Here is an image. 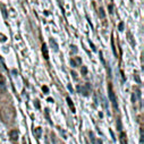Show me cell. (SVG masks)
<instances>
[{
	"mask_svg": "<svg viewBox=\"0 0 144 144\" xmlns=\"http://www.w3.org/2000/svg\"><path fill=\"white\" fill-rule=\"evenodd\" d=\"M49 42H50V46L52 47V49L55 51H57L58 50V46H57V43H56V41H55V39H52V38H50V39H49Z\"/></svg>",
	"mask_w": 144,
	"mask_h": 144,
	"instance_id": "cell-4",
	"label": "cell"
},
{
	"mask_svg": "<svg viewBox=\"0 0 144 144\" xmlns=\"http://www.w3.org/2000/svg\"><path fill=\"white\" fill-rule=\"evenodd\" d=\"M117 123H118V129L120 130V129H121V127H120V126H121V125H120V119H118V120H117Z\"/></svg>",
	"mask_w": 144,
	"mask_h": 144,
	"instance_id": "cell-15",
	"label": "cell"
},
{
	"mask_svg": "<svg viewBox=\"0 0 144 144\" xmlns=\"http://www.w3.org/2000/svg\"><path fill=\"white\" fill-rule=\"evenodd\" d=\"M109 98H110V101L112 102V105L116 110H118V103H117V99H116V95H115V92L112 91V86L111 84H109Z\"/></svg>",
	"mask_w": 144,
	"mask_h": 144,
	"instance_id": "cell-1",
	"label": "cell"
},
{
	"mask_svg": "<svg viewBox=\"0 0 144 144\" xmlns=\"http://www.w3.org/2000/svg\"><path fill=\"white\" fill-rule=\"evenodd\" d=\"M100 15H101V17H104V12H103L102 8H100Z\"/></svg>",
	"mask_w": 144,
	"mask_h": 144,
	"instance_id": "cell-14",
	"label": "cell"
},
{
	"mask_svg": "<svg viewBox=\"0 0 144 144\" xmlns=\"http://www.w3.org/2000/svg\"><path fill=\"white\" fill-rule=\"evenodd\" d=\"M67 102H68V104H69V107H70L71 111H73V112H75V108H74V104H73V102H71L70 98H67Z\"/></svg>",
	"mask_w": 144,
	"mask_h": 144,
	"instance_id": "cell-7",
	"label": "cell"
},
{
	"mask_svg": "<svg viewBox=\"0 0 144 144\" xmlns=\"http://www.w3.org/2000/svg\"><path fill=\"white\" fill-rule=\"evenodd\" d=\"M9 135L12 141H17V138H18V130H12L9 133Z\"/></svg>",
	"mask_w": 144,
	"mask_h": 144,
	"instance_id": "cell-3",
	"label": "cell"
},
{
	"mask_svg": "<svg viewBox=\"0 0 144 144\" xmlns=\"http://www.w3.org/2000/svg\"><path fill=\"white\" fill-rule=\"evenodd\" d=\"M86 73H87V69L85 68V67H83V68H82V74H83V75H85Z\"/></svg>",
	"mask_w": 144,
	"mask_h": 144,
	"instance_id": "cell-13",
	"label": "cell"
},
{
	"mask_svg": "<svg viewBox=\"0 0 144 144\" xmlns=\"http://www.w3.org/2000/svg\"><path fill=\"white\" fill-rule=\"evenodd\" d=\"M77 89H78V92H81L83 95L87 96L91 93V85L90 84H85L84 86H77Z\"/></svg>",
	"mask_w": 144,
	"mask_h": 144,
	"instance_id": "cell-2",
	"label": "cell"
},
{
	"mask_svg": "<svg viewBox=\"0 0 144 144\" xmlns=\"http://www.w3.org/2000/svg\"><path fill=\"white\" fill-rule=\"evenodd\" d=\"M120 141H121V144H127V139H126L125 133H121V135H120Z\"/></svg>",
	"mask_w": 144,
	"mask_h": 144,
	"instance_id": "cell-6",
	"label": "cell"
},
{
	"mask_svg": "<svg viewBox=\"0 0 144 144\" xmlns=\"http://www.w3.org/2000/svg\"><path fill=\"white\" fill-rule=\"evenodd\" d=\"M118 30H119V31H124V24H123V23H120V24H119V26H118Z\"/></svg>",
	"mask_w": 144,
	"mask_h": 144,
	"instance_id": "cell-11",
	"label": "cell"
},
{
	"mask_svg": "<svg viewBox=\"0 0 144 144\" xmlns=\"http://www.w3.org/2000/svg\"><path fill=\"white\" fill-rule=\"evenodd\" d=\"M71 75H73V76H74V77H75V78H76V74H75V73H74V71H71Z\"/></svg>",
	"mask_w": 144,
	"mask_h": 144,
	"instance_id": "cell-19",
	"label": "cell"
},
{
	"mask_svg": "<svg viewBox=\"0 0 144 144\" xmlns=\"http://www.w3.org/2000/svg\"><path fill=\"white\" fill-rule=\"evenodd\" d=\"M41 128H37V129H35V135H37V137H40L41 136Z\"/></svg>",
	"mask_w": 144,
	"mask_h": 144,
	"instance_id": "cell-8",
	"label": "cell"
},
{
	"mask_svg": "<svg viewBox=\"0 0 144 144\" xmlns=\"http://www.w3.org/2000/svg\"><path fill=\"white\" fill-rule=\"evenodd\" d=\"M70 65H71V66H76V64H75L74 60H70Z\"/></svg>",
	"mask_w": 144,
	"mask_h": 144,
	"instance_id": "cell-18",
	"label": "cell"
},
{
	"mask_svg": "<svg viewBox=\"0 0 144 144\" xmlns=\"http://www.w3.org/2000/svg\"><path fill=\"white\" fill-rule=\"evenodd\" d=\"M135 78H136V82L137 83H141V80L138 78V76H137V75H135Z\"/></svg>",
	"mask_w": 144,
	"mask_h": 144,
	"instance_id": "cell-17",
	"label": "cell"
},
{
	"mask_svg": "<svg viewBox=\"0 0 144 144\" xmlns=\"http://www.w3.org/2000/svg\"><path fill=\"white\" fill-rule=\"evenodd\" d=\"M141 144H143V128H141Z\"/></svg>",
	"mask_w": 144,
	"mask_h": 144,
	"instance_id": "cell-9",
	"label": "cell"
},
{
	"mask_svg": "<svg viewBox=\"0 0 144 144\" xmlns=\"http://www.w3.org/2000/svg\"><path fill=\"white\" fill-rule=\"evenodd\" d=\"M42 90H43L44 93H47V92H48V87H47V86H43V87H42Z\"/></svg>",
	"mask_w": 144,
	"mask_h": 144,
	"instance_id": "cell-16",
	"label": "cell"
},
{
	"mask_svg": "<svg viewBox=\"0 0 144 144\" xmlns=\"http://www.w3.org/2000/svg\"><path fill=\"white\" fill-rule=\"evenodd\" d=\"M93 143L94 144H102V141H101V139H95Z\"/></svg>",
	"mask_w": 144,
	"mask_h": 144,
	"instance_id": "cell-12",
	"label": "cell"
},
{
	"mask_svg": "<svg viewBox=\"0 0 144 144\" xmlns=\"http://www.w3.org/2000/svg\"><path fill=\"white\" fill-rule=\"evenodd\" d=\"M42 52H43V57L46 58V59H48V51H47L46 44H42Z\"/></svg>",
	"mask_w": 144,
	"mask_h": 144,
	"instance_id": "cell-5",
	"label": "cell"
},
{
	"mask_svg": "<svg viewBox=\"0 0 144 144\" xmlns=\"http://www.w3.org/2000/svg\"><path fill=\"white\" fill-rule=\"evenodd\" d=\"M67 86H68L69 92H70V93H73V92H74V90H73V86H71V84H68V85H67Z\"/></svg>",
	"mask_w": 144,
	"mask_h": 144,
	"instance_id": "cell-10",
	"label": "cell"
}]
</instances>
